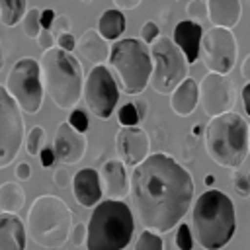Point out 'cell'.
<instances>
[{
	"label": "cell",
	"mask_w": 250,
	"mask_h": 250,
	"mask_svg": "<svg viewBox=\"0 0 250 250\" xmlns=\"http://www.w3.org/2000/svg\"><path fill=\"white\" fill-rule=\"evenodd\" d=\"M133 211L119 199H102L88 221V250H125L133 240Z\"/></svg>",
	"instance_id": "obj_5"
},
{
	"label": "cell",
	"mask_w": 250,
	"mask_h": 250,
	"mask_svg": "<svg viewBox=\"0 0 250 250\" xmlns=\"http://www.w3.org/2000/svg\"><path fill=\"white\" fill-rule=\"evenodd\" d=\"M133 104H135V107H137V111L141 115V121H145L146 119V109H148L146 102H143L141 98H133Z\"/></svg>",
	"instance_id": "obj_44"
},
{
	"label": "cell",
	"mask_w": 250,
	"mask_h": 250,
	"mask_svg": "<svg viewBox=\"0 0 250 250\" xmlns=\"http://www.w3.org/2000/svg\"><path fill=\"white\" fill-rule=\"evenodd\" d=\"M27 229L16 213H0V250H25Z\"/></svg>",
	"instance_id": "obj_20"
},
{
	"label": "cell",
	"mask_w": 250,
	"mask_h": 250,
	"mask_svg": "<svg viewBox=\"0 0 250 250\" xmlns=\"http://www.w3.org/2000/svg\"><path fill=\"white\" fill-rule=\"evenodd\" d=\"M115 148H117V158H121L125 166L135 168L150 154L148 133L139 125L119 127V131L115 133Z\"/></svg>",
	"instance_id": "obj_14"
},
{
	"label": "cell",
	"mask_w": 250,
	"mask_h": 250,
	"mask_svg": "<svg viewBox=\"0 0 250 250\" xmlns=\"http://www.w3.org/2000/svg\"><path fill=\"white\" fill-rule=\"evenodd\" d=\"M4 66V47H2V41H0V70Z\"/></svg>",
	"instance_id": "obj_48"
},
{
	"label": "cell",
	"mask_w": 250,
	"mask_h": 250,
	"mask_svg": "<svg viewBox=\"0 0 250 250\" xmlns=\"http://www.w3.org/2000/svg\"><path fill=\"white\" fill-rule=\"evenodd\" d=\"M37 43H39V47H43L45 51H47V49H53V47H55V35H53V31L41 29V33H39V37H37Z\"/></svg>",
	"instance_id": "obj_40"
},
{
	"label": "cell",
	"mask_w": 250,
	"mask_h": 250,
	"mask_svg": "<svg viewBox=\"0 0 250 250\" xmlns=\"http://www.w3.org/2000/svg\"><path fill=\"white\" fill-rule=\"evenodd\" d=\"M39 64H41L45 94H49L51 102L59 109L68 113L76 109L78 102L82 100L84 80H86L80 61L72 53L53 47L43 51Z\"/></svg>",
	"instance_id": "obj_3"
},
{
	"label": "cell",
	"mask_w": 250,
	"mask_h": 250,
	"mask_svg": "<svg viewBox=\"0 0 250 250\" xmlns=\"http://www.w3.org/2000/svg\"><path fill=\"white\" fill-rule=\"evenodd\" d=\"M191 227L195 242L203 250L225 248L236 230V213L232 199L219 189H205L193 205Z\"/></svg>",
	"instance_id": "obj_2"
},
{
	"label": "cell",
	"mask_w": 250,
	"mask_h": 250,
	"mask_svg": "<svg viewBox=\"0 0 250 250\" xmlns=\"http://www.w3.org/2000/svg\"><path fill=\"white\" fill-rule=\"evenodd\" d=\"M21 25H23V33L29 37V39H37L39 33H41V12L37 8H29L27 14L23 16L21 20Z\"/></svg>",
	"instance_id": "obj_27"
},
{
	"label": "cell",
	"mask_w": 250,
	"mask_h": 250,
	"mask_svg": "<svg viewBox=\"0 0 250 250\" xmlns=\"http://www.w3.org/2000/svg\"><path fill=\"white\" fill-rule=\"evenodd\" d=\"M242 104H244L246 115H250V82H246L242 88Z\"/></svg>",
	"instance_id": "obj_45"
},
{
	"label": "cell",
	"mask_w": 250,
	"mask_h": 250,
	"mask_svg": "<svg viewBox=\"0 0 250 250\" xmlns=\"http://www.w3.org/2000/svg\"><path fill=\"white\" fill-rule=\"evenodd\" d=\"M117 119H119L121 127H135V125L141 123V115H139V111H137V107H135L133 102L123 104L117 109Z\"/></svg>",
	"instance_id": "obj_29"
},
{
	"label": "cell",
	"mask_w": 250,
	"mask_h": 250,
	"mask_svg": "<svg viewBox=\"0 0 250 250\" xmlns=\"http://www.w3.org/2000/svg\"><path fill=\"white\" fill-rule=\"evenodd\" d=\"M57 47L62 49V51L72 53V51H76V37L70 31L61 33V35H57Z\"/></svg>",
	"instance_id": "obj_37"
},
{
	"label": "cell",
	"mask_w": 250,
	"mask_h": 250,
	"mask_svg": "<svg viewBox=\"0 0 250 250\" xmlns=\"http://www.w3.org/2000/svg\"><path fill=\"white\" fill-rule=\"evenodd\" d=\"M43 145H45V129L39 127V125L31 127L27 131V135H25V150H27V154L29 156H39Z\"/></svg>",
	"instance_id": "obj_26"
},
{
	"label": "cell",
	"mask_w": 250,
	"mask_h": 250,
	"mask_svg": "<svg viewBox=\"0 0 250 250\" xmlns=\"http://www.w3.org/2000/svg\"><path fill=\"white\" fill-rule=\"evenodd\" d=\"M191 133H193V135H201V127H199V125H193Z\"/></svg>",
	"instance_id": "obj_49"
},
{
	"label": "cell",
	"mask_w": 250,
	"mask_h": 250,
	"mask_svg": "<svg viewBox=\"0 0 250 250\" xmlns=\"http://www.w3.org/2000/svg\"><path fill=\"white\" fill-rule=\"evenodd\" d=\"M240 74H242V78H244L246 82H250V53H248V55L244 57V61H242Z\"/></svg>",
	"instance_id": "obj_46"
},
{
	"label": "cell",
	"mask_w": 250,
	"mask_h": 250,
	"mask_svg": "<svg viewBox=\"0 0 250 250\" xmlns=\"http://www.w3.org/2000/svg\"><path fill=\"white\" fill-rule=\"evenodd\" d=\"M16 178H18L20 182H27V180L31 178V166H29L27 162H20V164L16 166Z\"/></svg>",
	"instance_id": "obj_42"
},
{
	"label": "cell",
	"mask_w": 250,
	"mask_h": 250,
	"mask_svg": "<svg viewBox=\"0 0 250 250\" xmlns=\"http://www.w3.org/2000/svg\"><path fill=\"white\" fill-rule=\"evenodd\" d=\"M174 242H176L178 250H191L193 248V232H191V227L188 223H180L176 227Z\"/></svg>",
	"instance_id": "obj_30"
},
{
	"label": "cell",
	"mask_w": 250,
	"mask_h": 250,
	"mask_svg": "<svg viewBox=\"0 0 250 250\" xmlns=\"http://www.w3.org/2000/svg\"><path fill=\"white\" fill-rule=\"evenodd\" d=\"M111 2L115 4V8H117V10H121V12H123V10H135L143 0H111Z\"/></svg>",
	"instance_id": "obj_43"
},
{
	"label": "cell",
	"mask_w": 250,
	"mask_h": 250,
	"mask_svg": "<svg viewBox=\"0 0 250 250\" xmlns=\"http://www.w3.org/2000/svg\"><path fill=\"white\" fill-rule=\"evenodd\" d=\"M203 182H205V186H207V188H211V186L215 184V176H213V174H207V176L203 178Z\"/></svg>",
	"instance_id": "obj_47"
},
{
	"label": "cell",
	"mask_w": 250,
	"mask_h": 250,
	"mask_svg": "<svg viewBox=\"0 0 250 250\" xmlns=\"http://www.w3.org/2000/svg\"><path fill=\"white\" fill-rule=\"evenodd\" d=\"M66 121H68L78 133H86L88 127H90V123H88V115H86L84 109H72Z\"/></svg>",
	"instance_id": "obj_32"
},
{
	"label": "cell",
	"mask_w": 250,
	"mask_h": 250,
	"mask_svg": "<svg viewBox=\"0 0 250 250\" xmlns=\"http://www.w3.org/2000/svg\"><path fill=\"white\" fill-rule=\"evenodd\" d=\"M70 27H72V23H70V20L66 16H57L51 29H53V35H61V33L70 31Z\"/></svg>",
	"instance_id": "obj_38"
},
{
	"label": "cell",
	"mask_w": 250,
	"mask_h": 250,
	"mask_svg": "<svg viewBox=\"0 0 250 250\" xmlns=\"http://www.w3.org/2000/svg\"><path fill=\"white\" fill-rule=\"evenodd\" d=\"M88 148V141L84 133H78L68 121H62L55 129V139H53V150L57 160L62 164H78Z\"/></svg>",
	"instance_id": "obj_15"
},
{
	"label": "cell",
	"mask_w": 250,
	"mask_h": 250,
	"mask_svg": "<svg viewBox=\"0 0 250 250\" xmlns=\"http://www.w3.org/2000/svg\"><path fill=\"white\" fill-rule=\"evenodd\" d=\"M199 104V84L193 78H186L172 94H170V107L176 115L188 117L195 111Z\"/></svg>",
	"instance_id": "obj_22"
},
{
	"label": "cell",
	"mask_w": 250,
	"mask_h": 250,
	"mask_svg": "<svg viewBox=\"0 0 250 250\" xmlns=\"http://www.w3.org/2000/svg\"><path fill=\"white\" fill-rule=\"evenodd\" d=\"M199 57L209 72L229 76L238 57V45H236L234 33L227 27L211 25V29L203 33Z\"/></svg>",
	"instance_id": "obj_12"
},
{
	"label": "cell",
	"mask_w": 250,
	"mask_h": 250,
	"mask_svg": "<svg viewBox=\"0 0 250 250\" xmlns=\"http://www.w3.org/2000/svg\"><path fill=\"white\" fill-rule=\"evenodd\" d=\"M242 14L240 0H207V20L215 27L232 29Z\"/></svg>",
	"instance_id": "obj_21"
},
{
	"label": "cell",
	"mask_w": 250,
	"mask_h": 250,
	"mask_svg": "<svg viewBox=\"0 0 250 250\" xmlns=\"http://www.w3.org/2000/svg\"><path fill=\"white\" fill-rule=\"evenodd\" d=\"M86 238H88V225L82 223V221L74 223L72 225V230H70V242H72V246H76V248L84 246L86 244Z\"/></svg>",
	"instance_id": "obj_33"
},
{
	"label": "cell",
	"mask_w": 250,
	"mask_h": 250,
	"mask_svg": "<svg viewBox=\"0 0 250 250\" xmlns=\"http://www.w3.org/2000/svg\"><path fill=\"white\" fill-rule=\"evenodd\" d=\"M53 184H55L59 189H66V188H70V184H72V176H70V172H68L66 168H57V170L53 172Z\"/></svg>",
	"instance_id": "obj_36"
},
{
	"label": "cell",
	"mask_w": 250,
	"mask_h": 250,
	"mask_svg": "<svg viewBox=\"0 0 250 250\" xmlns=\"http://www.w3.org/2000/svg\"><path fill=\"white\" fill-rule=\"evenodd\" d=\"M125 25H127L125 16L117 8H109V10L102 12V16L98 20V31L107 41H119L125 31Z\"/></svg>",
	"instance_id": "obj_23"
},
{
	"label": "cell",
	"mask_w": 250,
	"mask_h": 250,
	"mask_svg": "<svg viewBox=\"0 0 250 250\" xmlns=\"http://www.w3.org/2000/svg\"><path fill=\"white\" fill-rule=\"evenodd\" d=\"M162 248H164V240L160 234H156L152 230H143L137 236L133 250H162Z\"/></svg>",
	"instance_id": "obj_28"
},
{
	"label": "cell",
	"mask_w": 250,
	"mask_h": 250,
	"mask_svg": "<svg viewBox=\"0 0 250 250\" xmlns=\"http://www.w3.org/2000/svg\"><path fill=\"white\" fill-rule=\"evenodd\" d=\"M76 51L82 59H86L88 62H92L94 66L104 64L109 61V53H111V45L107 39H104L100 35L98 29L88 27L78 39H76Z\"/></svg>",
	"instance_id": "obj_19"
},
{
	"label": "cell",
	"mask_w": 250,
	"mask_h": 250,
	"mask_svg": "<svg viewBox=\"0 0 250 250\" xmlns=\"http://www.w3.org/2000/svg\"><path fill=\"white\" fill-rule=\"evenodd\" d=\"M248 182H250V172H248Z\"/></svg>",
	"instance_id": "obj_52"
},
{
	"label": "cell",
	"mask_w": 250,
	"mask_h": 250,
	"mask_svg": "<svg viewBox=\"0 0 250 250\" xmlns=\"http://www.w3.org/2000/svg\"><path fill=\"white\" fill-rule=\"evenodd\" d=\"M158 37H160V27H158L156 21H146V23H143V27H141V39H143L146 45H152Z\"/></svg>",
	"instance_id": "obj_34"
},
{
	"label": "cell",
	"mask_w": 250,
	"mask_h": 250,
	"mask_svg": "<svg viewBox=\"0 0 250 250\" xmlns=\"http://www.w3.org/2000/svg\"><path fill=\"white\" fill-rule=\"evenodd\" d=\"M186 14L193 21H199V20L207 18V2L205 0H189L188 6H186Z\"/></svg>",
	"instance_id": "obj_31"
},
{
	"label": "cell",
	"mask_w": 250,
	"mask_h": 250,
	"mask_svg": "<svg viewBox=\"0 0 250 250\" xmlns=\"http://www.w3.org/2000/svg\"><path fill=\"white\" fill-rule=\"evenodd\" d=\"M236 102V90L229 76L207 72L199 82V104L205 115L217 117L232 111Z\"/></svg>",
	"instance_id": "obj_13"
},
{
	"label": "cell",
	"mask_w": 250,
	"mask_h": 250,
	"mask_svg": "<svg viewBox=\"0 0 250 250\" xmlns=\"http://www.w3.org/2000/svg\"><path fill=\"white\" fill-rule=\"evenodd\" d=\"M55 18H57V14L51 10V8H45V10H41V27L43 29H49L51 31V27H53V21H55Z\"/></svg>",
	"instance_id": "obj_41"
},
{
	"label": "cell",
	"mask_w": 250,
	"mask_h": 250,
	"mask_svg": "<svg viewBox=\"0 0 250 250\" xmlns=\"http://www.w3.org/2000/svg\"><path fill=\"white\" fill-rule=\"evenodd\" d=\"M209 158L223 168H238L250 154L248 123L234 111L211 117L203 131Z\"/></svg>",
	"instance_id": "obj_6"
},
{
	"label": "cell",
	"mask_w": 250,
	"mask_h": 250,
	"mask_svg": "<svg viewBox=\"0 0 250 250\" xmlns=\"http://www.w3.org/2000/svg\"><path fill=\"white\" fill-rule=\"evenodd\" d=\"M37 158H39V162H41L43 168H51V166L55 164V158H57V156H55V150H53L51 146H43Z\"/></svg>",
	"instance_id": "obj_39"
},
{
	"label": "cell",
	"mask_w": 250,
	"mask_h": 250,
	"mask_svg": "<svg viewBox=\"0 0 250 250\" xmlns=\"http://www.w3.org/2000/svg\"><path fill=\"white\" fill-rule=\"evenodd\" d=\"M72 195L82 207H96L102 197V180L100 172L94 168H82L72 176Z\"/></svg>",
	"instance_id": "obj_17"
},
{
	"label": "cell",
	"mask_w": 250,
	"mask_h": 250,
	"mask_svg": "<svg viewBox=\"0 0 250 250\" xmlns=\"http://www.w3.org/2000/svg\"><path fill=\"white\" fill-rule=\"evenodd\" d=\"M6 90L18 102L23 113L35 115L41 109L43 98H45V86H43L39 61L31 57H21L20 61H16L8 72Z\"/></svg>",
	"instance_id": "obj_9"
},
{
	"label": "cell",
	"mask_w": 250,
	"mask_h": 250,
	"mask_svg": "<svg viewBox=\"0 0 250 250\" xmlns=\"http://www.w3.org/2000/svg\"><path fill=\"white\" fill-rule=\"evenodd\" d=\"M203 27L199 21L193 20H182L174 25L172 31V39L174 43L180 47V51L186 55L188 62H195L199 59V51H201V39H203Z\"/></svg>",
	"instance_id": "obj_18"
},
{
	"label": "cell",
	"mask_w": 250,
	"mask_h": 250,
	"mask_svg": "<svg viewBox=\"0 0 250 250\" xmlns=\"http://www.w3.org/2000/svg\"><path fill=\"white\" fill-rule=\"evenodd\" d=\"M27 10V0H0V23L14 27L23 20Z\"/></svg>",
	"instance_id": "obj_25"
},
{
	"label": "cell",
	"mask_w": 250,
	"mask_h": 250,
	"mask_svg": "<svg viewBox=\"0 0 250 250\" xmlns=\"http://www.w3.org/2000/svg\"><path fill=\"white\" fill-rule=\"evenodd\" d=\"M248 148H250V125H248Z\"/></svg>",
	"instance_id": "obj_50"
},
{
	"label": "cell",
	"mask_w": 250,
	"mask_h": 250,
	"mask_svg": "<svg viewBox=\"0 0 250 250\" xmlns=\"http://www.w3.org/2000/svg\"><path fill=\"white\" fill-rule=\"evenodd\" d=\"M232 188H234V191H236L240 197H248V195H250V182H248V174L244 176V174L236 172V174L232 176Z\"/></svg>",
	"instance_id": "obj_35"
},
{
	"label": "cell",
	"mask_w": 250,
	"mask_h": 250,
	"mask_svg": "<svg viewBox=\"0 0 250 250\" xmlns=\"http://www.w3.org/2000/svg\"><path fill=\"white\" fill-rule=\"evenodd\" d=\"M150 55L152 74L148 86L160 96H170L188 78L189 62L186 55L180 51V47L174 43V39L166 35H160L150 45Z\"/></svg>",
	"instance_id": "obj_8"
},
{
	"label": "cell",
	"mask_w": 250,
	"mask_h": 250,
	"mask_svg": "<svg viewBox=\"0 0 250 250\" xmlns=\"http://www.w3.org/2000/svg\"><path fill=\"white\" fill-rule=\"evenodd\" d=\"M119 96H121V90L109 66L105 64L92 66L84 80V94H82V100L88 111L98 119H109L117 105Z\"/></svg>",
	"instance_id": "obj_10"
},
{
	"label": "cell",
	"mask_w": 250,
	"mask_h": 250,
	"mask_svg": "<svg viewBox=\"0 0 250 250\" xmlns=\"http://www.w3.org/2000/svg\"><path fill=\"white\" fill-rule=\"evenodd\" d=\"M25 203V191L18 182H4L0 186V213H20Z\"/></svg>",
	"instance_id": "obj_24"
},
{
	"label": "cell",
	"mask_w": 250,
	"mask_h": 250,
	"mask_svg": "<svg viewBox=\"0 0 250 250\" xmlns=\"http://www.w3.org/2000/svg\"><path fill=\"white\" fill-rule=\"evenodd\" d=\"M109 70L115 76V82L121 94L139 96L150 80L152 74V55L150 45L137 37H125L113 41L109 53Z\"/></svg>",
	"instance_id": "obj_7"
},
{
	"label": "cell",
	"mask_w": 250,
	"mask_h": 250,
	"mask_svg": "<svg viewBox=\"0 0 250 250\" xmlns=\"http://www.w3.org/2000/svg\"><path fill=\"white\" fill-rule=\"evenodd\" d=\"M133 215L145 230L166 234L180 225L193 201L191 174L166 152L148 154L131 172Z\"/></svg>",
	"instance_id": "obj_1"
},
{
	"label": "cell",
	"mask_w": 250,
	"mask_h": 250,
	"mask_svg": "<svg viewBox=\"0 0 250 250\" xmlns=\"http://www.w3.org/2000/svg\"><path fill=\"white\" fill-rule=\"evenodd\" d=\"M104 199H119L123 201L131 189V174L121 158H109L102 164L100 170Z\"/></svg>",
	"instance_id": "obj_16"
},
{
	"label": "cell",
	"mask_w": 250,
	"mask_h": 250,
	"mask_svg": "<svg viewBox=\"0 0 250 250\" xmlns=\"http://www.w3.org/2000/svg\"><path fill=\"white\" fill-rule=\"evenodd\" d=\"M23 111L0 84V168L12 164L23 145Z\"/></svg>",
	"instance_id": "obj_11"
},
{
	"label": "cell",
	"mask_w": 250,
	"mask_h": 250,
	"mask_svg": "<svg viewBox=\"0 0 250 250\" xmlns=\"http://www.w3.org/2000/svg\"><path fill=\"white\" fill-rule=\"evenodd\" d=\"M82 2H86V4H90V2H92V0H82Z\"/></svg>",
	"instance_id": "obj_51"
},
{
	"label": "cell",
	"mask_w": 250,
	"mask_h": 250,
	"mask_svg": "<svg viewBox=\"0 0 250 250\" xmlns=\"http://www.w3.org/2000/svg\"><path fill=\"white\" fill-rule=\"evenodd\" d=\"M72 211L64 199L45 193L33 199L27 209V236L41 248L57 250L66 244L72 230Z\"/></svg>",
	"instance_id": "obj_4"
}]
</instances>
